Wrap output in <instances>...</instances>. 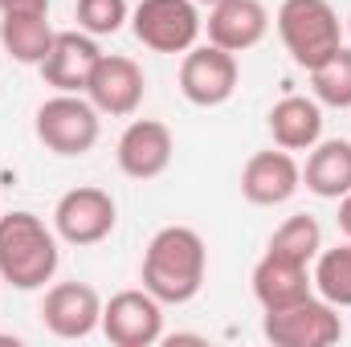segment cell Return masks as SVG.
<instances>
[{
    "instance_id": "1",
    "label": "cell",
    "mask_w": 351,
    "mask_h": 347,
    "mask_svg": "<svg viewBox=\"0 0 351 347\" xmlns=\"http://www.w3.org/2000/svg\"><path fill=\"white\" fill-rule=\"evenodd\" d=\"M208 270L204 237L188 225H164L143 254V290H152L164 307H184L200 294Z\"/></svg>"
},
{
    "instance_id": "2",
    "label": "cell",
    "mask_w": 351,
    "mask_h": 347,
    "mask_svg": "<svg viewBox=\"0 0 351 347\" xmlns=\"http://www.w3.org/2000/svg\"><path fill=\"white\" fill-rule=\"evenodd\" d=\"M58 233L37 213H0V282L12 290H41L58 274Z\"/></svg>"
},
{
    "instance_id": "3",
    "label": "cell",
    "mask_w": 351,
    "mask_h": 347,
    "mask_svg": "<svg viewBox=\"0 0 351 347\" xmlns=\"http://www.w3.org/2000/svg\"><path fill=\"white\" fill-rule=\"evenodd\" d=\"M278 37L294 66L315 70L343 45V21L331 0H282L278 8Z\"/></svg>"
},
{
    "instance_id": "4",
    "label": "cell",
    "mask_w": 351,
    "mask_h": 347,
    "mask_svg": "<svg viewBox=\"0 0 351 347\" xmlns=\"http://www.w3.org/2000/svg\"><path fill=\"white\" fill-rule=\"evenodd\" d=\"M33 131L45 143V152H53L62 160H78L98 143L102 123H98V106L90 98H82V94H53V98H45L37 106Z\"/></svg>"
},
{
    "instance_id": "5",
    "label": "cell",
    "mask_w": 351,
    "mask_h": 347,
    "mask_svg": "<svg viewBox=\"0 0 351 347\" xmlns=\"http://www.w3.org/2000/svg\"><path fill=\"white\" fill-rule=\"evenodd\" d=\"M204 21L196 0H139L131 12V33L152 53H188Z\"/></svg>"
},
{
    "instance_id": "6",
    "label": "cell",
    "mask_w": 351,
    "mask_h": 347,
    "mask_svg": "<svg viewBox=\"0 0 351 347\" xmlns=\"http://www.w3.org/2000/svg\"><path fill=\"white\" fill-rule=\"evenodd\" d=\"M262 331L274 347H331L343 339V319H339V307L311 294L294 307L265 311Z\"/></svg>"
},
{
    "instance_id": "7",
    "label": "cell",
    "mask_w": 351,
    "mask_h": 347,
    "mask_svg": "<svg viewBox=\"0 0 351 347\" xmlns=\"http://www.w3.org/2000/svg\"><path fill=\"white\" fill-rule=\"evenodd\" d=\"M114 221H119V208H114V196L106 188H70L58 204H53V233L66 241V246H98L114 233Z\"/></svg>"
},
{
    "instance_id": "8",
    "label": "cell",
    "mask_w": 351,
    "mask_h": 347,
    "mask_svg": "<svg viewBox=\"0 0 351 347\" xmlns=\"http://www.w3.org/2000/svg\"><path fill=\"white\" fill-rule=\"evenodd\" d=\"M102 335L114 347H152L164 339V302L152 290H119L102 302Z\"/></svg>"
},
{
    "instance_id": "9",
    "label": "cell",
    "mask_w": 351,
    "mask_h": 347,
    "mask_svg": "<svg viewBox=\"0 0 351 347\" xmlns=\"http://www.w3.org/2000/svg\"><path fill=\"white\" fill-rule=\"evenodd\" d=\"M180 90L192 106H221L237 90V53L221 45H192L180 62Z\"/></svg>"
},
{
    "instance_id": "10",
    "label": "cell",
    "mask_w": 351,
    "mask_h": 347,
    "mask_svg": "<svg viewBox=\"0 0 351 347\" xmlns=\"http://www.w3.org/2000/svg\"><path fill=\"white\" fill-rule=\"evenodd\" d=\"M143 94H147L143 70L131 58H123V53H102L86 82V98L98 106V115H110V119L135 115Z\"/></svg>"
},
{
    "instance_id": "11",
    "label": "cell",
    "mask_w": 351,
    "mask_h": 347,
    "mask_svg": "<svg viewBox=\"0 0 351 347\" xmlns=\"http://www.w3.org/2000/svg\"><path fill=\"white\" fill-rule=\"evenodd\" d=\"M41 323L58 339H86L94 327H102V298L86 282H58L41 302Z\"/></svg>"
},
{
    "instance_id": "12",
    "label": "cell",
    "mask_w": 351,
    "mask_h": 347,
    "mask_svg": "<svg viewBox=\"0 0 351 347\" xmlns=\"http://www.w3.org/2000/svg\"><path fill=\"white\" fill-rule=\"evenodd\" d=\"M172 152H176V139H172V131H168V123H160V119H135L119 135L114 160H119L123 176H131V180H156V176L168 172Z\"/></svg>"
},
{
    "instance_id": "13",
    "label": "cell",
    "mask_w": 351,
    "mask_h": 347,
    "mask_svg": "<svg viewBox=\"0 0 351 347\" xmlns=\"http://www.w3.org/2000/svg\"><path fill=\"white\" fill-rule=\"evenodd\" d=\"M302 188V168L290 152H254L241 168V196L258 208L286 204Z\"/></svg>"
},
{
    "instance_id": "14",
    "label": "cell",
    "mask_w": 351,
    "mask_h": 347,
    "mask_svg": "<svg viewBox=\"0 0 351 347\" xmlns=\"http://www.w3.org/2000/svg\"><path fill=\"white\" fill-rule=\"evenodd\" d=\"M98 58H102V49L90 33H58L37 70H41L45 86H53L58 94H86Z\"/></svg>"
},
{
    "instance_id": "15",
    "label": "cell",
    "mask_w": 351,
    "mask_h": 347,
    "mask_svg": "<svg viewBox=\"0 0 351 347\" xmlns=\"http://www.w3.org/2000/svg\"><path fill=\"white\" fill-rule=\"evenodd\" d=\"M208 41L229 49V53H245L254 45H262L269 33V12L262 0H221L208 8Z\"/></svg>"
},
{
    "instance_id": "16",
    "label": "cell",
    "mask_w": 351,
    "mask_h": 347,
    "mask_svg": "<svg viewBox=\"0 0 351 347\" xmlns=\"http://www.w3.org/2000/svg\"><path fill=\"white\" fill-rule=\"evenodd\" d=\"M311 265L294 258H282V254H269L254 265V298L262 302V311H282V307H294L302 298H311Z\"/></svg>"
},
{
    "instance_id": "17",
    "label": "cell",
    "mask_w": 351,
    "mask_h": 347,
    "mask_svg": "<svg viewBox=\"0 0 351 347\" xmlns=\"http://www.w3.org/2000/svg\"><path fill=\"white\" fill-rule=\"evenodd\" d=\"M269 135L282 152H311L323 139V102L302 98V94H286L269 110Z\"/></svg>"
},
{
    "instance_id": "18",
    "label": "cell",
    "mask_w": 351,
    "mask_h": 347,
    "mask_svg": "<svg viewBox=\"0 0 351 347\" xmlns=\"http://www.w3.org/2000/svg\"><path fill=\"white\" fill-rule=\"evenodd\" d=\"M306 192L323 200H339L351 192V139H319L302 168Z\"/></svg>"
},
{
    "instance_id": "19",
    "label": "cell",
    "mask_w": 351,
    "mask_h": 347,
    "mask_svg": "<svg viewBox=\"0 0 351 347\" xmlns=\"http://www.w3.org/2000/svg\"><path fill=\"white\" fill-rule=\"evenodd\" d=\"M53 25L45 12H12V16H0V49L21 62V66H41L49 45H53Z\"/></svg>"
},
{
    "instance_id": "20",
    "label": "cell",
    "mask_w": 351,
    "mask_h": 347,
    "mask_svg": "<svg viewBox=\"0 0 351 347\" xmlns=\"http://www.w3.org/2000/svg\"><path fill=\"white\" fill-rule=\"evenodd\" d=\"M311 278H315L319 298H327L331 307H351V241L335 250H319Z\"/></svg>"
},
{
    "instance_id": "21",
    "label": "cell",
    "mask_w": 351,
    "mask_h": 347,
    "mask_svg": "<svg viewBox=\"0 0 351 347\" xmlns=\"http://www.w3.org/2000/svg\"><path fill=\"white\" fill-rule=\"evenodd\" d=\"M319 250H323V229H319V221H315V217H306V213L286 217V221L274 229V237H269V254L306 261V265L319 258Z\"/></svg>"
},
{
    "instance_id": "22",
    "label": "cell",
    "mask_w": 351,
    "mask_h": 347,
    "mask_svg": "<svg viewBox=\"0 0 351 347\" xmlns=\"http://www.w3.org/2000/svg\"><path fill=\"white\" fill-rule=\"evenodd\" d=\"M311 74V86H315V98L323 106H335V110H348L351 106V49L339 45L331 58H323Z\"/></svg>"
},
{
    "instance_id": "23",
    "label": "cell",
    "mask_w": 351,
    "mask_h": 347,
    "mask_svg": "<svg viewBox=\"0 0 351 347\" xmlns=\"http://www.w3.org/2000/svg\"><path fill=\"white\" fill-rule=\"evenodd\" d=\"M131 21L127 0H78V29L90 37H110Z\"/></svg>"
},
{
    "instance_id": "24",
    "label": "cell",
    "mask_w": 351,
    "mask_h": 347,
    "mask_svg": "<svg viewBox=\"0 0 351 347\" xmlns=\"http://www.w3.org/2000/svg\"><path fill=\"white\" fill-rule=\"evenodd\" d=\"M12 12H45L49 16V0H0V16Z\"/></svg>"
},
{
    "instance_id": "25",
    "label": "cell",
    "mask_w": 351,
    "mask_h": 347,
    "mask_svg": "<svg viewBox=\"0 0 351 347\" xmlns=\"http://www.w3.org/2000/svg\"><path fill=\"white\" fill-rule=\"evenodd\" d=\"M339 229H343V237L351 241V192L339 196Z\"/></svg>"
},
{
    "instance_id": "26",
    "label": "cell",
    "mask_w": 351,
    "mask_h": 347,
    "mask_svg": "<svg viewBox=\"0 0 351 347\" xmlns=\"http://www.w3.org/2000/svg\"><path fill=\"white\" fill-rule=\"evenodd\" d=\"M196 4H200V8H213V4H221V0H196Z\"/></svg>"
},
{
    "instance_id": "27",
    "label": "cell",
    "mask_w": 351,
    "mask_h": 347,
    "mask_svg": "<svg viewBox=\"0 0 351 347\" xmlns=\"http://www.w3.org/2000/svg\"><path fill=\"white\" fill-rule=\"evenodd\" d=\"M348 33H351V16H348Z\"/></svg>"
},
{
    "instance_id": "28",
    "label": "cell",
    "mask_w": 351,
    "mask_h": 347,
    "mask_svg": "<svg viewBox=\"0 0 351 347\" xmlns=\"http://www.w3.org/2000/svg\"><path fill=\"white\" fill-rule=\"evenodd\" d=\"M0 53H4V49H0Z\"/></svg>"
}]
</instances>
